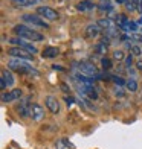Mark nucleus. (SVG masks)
Instances as JSON below:
<instances>
[{
	"instance_id": "f257e3e1",
	"label": "nucleus",
	"mask_w": 142,
	"mask_h": 149,
	"mask_svg": "<svg viewBox=\"0 0 142 149\" xmlns=\"http://www.w3.org/2000/svg\"><path fill=\"white\" fill-rule=\"evenodd\" d=\"M8 69L11 70H15L18 73H25V74H29V76H40V72L37 69L28 63L26 59H20V58H11L8 61Z\"/></svg>"
},
{
	"instance_id": "f03ea898",
	"label": "nucleus",
	"mask_w": 142,
	"mask_h": 149,
	"mask_svg": "<svg viewBox=\"0 0 142 149\" xmlns=\"http://www.w3.org/2000/svg\"><path fill=\"white\" fill-rule=\"evenodd\" d=\"M14 33L17 37L23 38V40H28V41H43V40H44L43 33L34 31V29L28 28V26H25V24L14 26Z\"/></svg>"
},
{
	"instance_id": "7ed1b4c3",
	"label": "nucleus",
	"mask_w": 142,
	"mask_h": 149,
	"mask_svg": "<svg viewBox=\"0 0 142 149\" xmlns=\"http://www.w3.org/2000/svg\"><path fill=\"white\" fill-rule=\"evenodd\" d=\"M22 18H23V22L29 23V24H32V26H37V28H44V29L49 28L47 22H46L44 18L40 17L38 14H25Z\"/></svg>"
},
{
	"instance_id": "20e7f679",
	"label": "nucleus",
	"mask_w": 142,
	"mask_h": 149,
	"mask_svg": "<svg viewBox=\"0 0 142 149\" xmlns=\"http://www.w3.org/2000/svg\"><path fill=\"white\" fill-rule=\"evenodd\" d=\"M8 55H11L12 58H20V59H26V61H31L34 59V55L31 52H28L23 47H9L8 49Z\"/></svg>"
},
{
	"instance_id": "39448f33",
	"label": "nucleus",
	"mask_w": 142,
	"mask_h": 149,
	"mask_svg": "<svg viewBox=\"0 0 142 149\" xmlns=\"http://www.w3.org/2000/svg\"><path fill=\"white\" fill-rule=\"evenodd\" d=\"M37 14L41 18H44V20H49V22L58 20V17H60L58 12L55 9L49 8V6H38V8H37Z\"/></svg>"
},
{
	"instance_id": "423d86ee",
	"label": "nucleus",
	"mask_w": 142,
	"mask_h": 149,
	"mask_svg": "<svg viewBox=\"0 0 142 149\" xmlns=\"http://www.w3.org/2000/svg\"><path fill=\"white\" fill-rule=\"evenodd\" d=\"M23 96V91L20 88H12L8 93L2 94V102L3 104H8V102H14V100H18L20 97Z\"/></svg>"
},
{
	"instance_id": "0eeeda50",
	"label": "nucleus",
	"mask_w": 142,
	"mask_h": 149,
	"mask_svg": "<svg viewBox=\"0 0 142 149\" xmlns=\"http://www.w3.org/2000/svg\"><path fill=\"white\" fill-rule=\"evenodd\" d=\"M31 117H32V120H41L44 117V108L38 104H32L31 105Z\"/></svg>"
},
{
	"instance_id": "6e6552de",
	"label": "nucleus",
	"mask_w": 142,
	"mask_h": 149,
	"mask_svg": "<svg viewBox=\"0 0 142 149\" xmlns=\"http://www.w3.org/2000/svg\"><path fill=\"white\" fill-rule=\"evenodd\" d=\"M44 104H46L47 110H49L51 113L57 114V113L60 111V104H58L57 97H53V96H46V99H44Z\"/></svg>"
},
{
	"instance_id": "1a4fd4ad",
	"label": "nucleus",
	"mask_w": 142,
	"mask_h": 149,
	"mask_svg": "<svg viewBox=\"0 0 142 149\" xmlns=\"http://www.w3.org/2000/svg\"><path fill=\"white\" fill-rule=\"evenodd\" d=\"M98 26L101 29H105L107 32H113L116 29V23H115L112 18H101L98 22Z\"/></svg>"
},
{
	"instance_id": "9d476101",
	"label": "nucleus",
	"mask_w": 142,
	"mask_h": 149,
	"mask_svg": "<svg viewBox=\"0 0 142 149\" xmlns=\"http://www.w3.org/2000/svg\"><path fill=\"white\" fill-rule=\"evenodd\" d=\"M99 32H101V28L98 26V23H90L86 28V37L87 38H96L99 35Z\"/></svg>"
},
{
	"instance_id": "9b49d317",
	"label": "nucleus",
	"mask_w": 142,
	"mask_h": 149,
	"mask_svg": "<svg viewBox=\"0 0 142 149\" xmlns=\"http://www.w3.org/2000/svg\"><path fill=\"white\" fill-rule=\"evenodd\" d=\"M79 93H83L84 96H87L89 99H93V100H96V99H98V93L95 91V88H93L92 85H81Z\"/></svg>"
},
{
	"instance_id": "f8f14e48",
	"label": "nucleus",
	"mask_w": 142,
	"mask_h": 149,
	"mask_svg": "<svg viewBox=\"0 0 142 149\" xmlns=\"http://www.w3.org/2000/svg\"><path fill=\"white\" fill-rule=\"evenodd\" d=\"M78 69H79V72H83L84 74H95V76H98V70H96V67L92 65V64L81 63V64L78 65Z\"/></svg>"
},
{
	"instance_id": "ddd939ff",
	"label": "nucleus",
	"mask_w": 142,
	"mask_h": 149,
	"mask_svg": "<svg viewBox=\"0 0 142 149\" xmlns=\"http://www.w3.org/2000/svg\"><path fill=\"white\" fill-rule=\"evenodd\" d=\"M17 111H18V114H20L22 117L31 116V105L28 104V100H23V102L17 107Z\"/></svg>"
},
{
	"instance_id": "4468645a",
	"label": "nucleus",
	"mask_w": 142,
	"mask_h": 149,
	"mask_svg": "<svg viewBox=\"0 0 142 149\" xmlns=\"http://www.w3.org/2000/svg\"><path fill=\"white\" fill-rule=\"evenodd\" d=\"M0 79H2L8 87H12V85H14V82H15V79H14V76H12V73H11L8 69L2 70V78H0Z\"/></svg>"
},
{
	"instance_id": "2eb2a0df",
	"label": "nucleus",
	"mask_w": 142,
	"mask_h": 149,
	"mask_svg": "<svg viewBox=\"0 0 142 149\" xmlns=\"http://www.w3.org/2000/svg\"><path fill=\"white\" fill-rule=\"evenodd\" d=\"M58 55H60L58 47H53V46L46 47V49L43 50V53H41L43 58H55V56H58Z\"/></svg>"
},
{
	"instance_id": "dca6fc26",
	"label": "nucleus",
	"mask_w": 142,
	"mask_h": 149,
	"mask_svg": "<svg viewBox=\"0 0 142 149\" xmlns=\"http://www.w3.org/2000/svg\"><path fill=\"white\" fill-rule=\"evenodd\" d=\"M77 8H78V11H90V9L95 8V5L92 2H89V0H83V2L78 3Z\"/></svg>"
},
{
	"instance_id": "f3484780",
	"label": "nucleus",
	"mask_w": 142,
	"mask_h": 149,
	"mask_svg": "<svg viewBox=\"0 0 142 149\" xmlns=\"http://www.w3.org/2000/svg\"><path fill=\"white\" fill-rule=\"evenodd\" d=\"M69 146H72V145L69 143V140H67V139H58L57 143H55V148L57 149H66V148H69Z\"/></svg>"
},
{
	"instance_id": "a211bd4d",
	"label": "nucleus",
	"mask_w": 142,
	"mask_h": 149,
	"mask_svg": "<svg viewBox=\"0 0 142 149\" xmlns=\"http://www.w3.org/2000/svg\"><path fill=\"white\" fill-rule=\"evenodd\" d=\"M11 2H14L18 6H34V5H37V0H11Z\"/></svg>"
},
{
	"instance_id": "6ab92c4d",
	"label": "nucleus",
	"mask_w": 142,
	"mask_h": 149,
	"mask_svg": "<svg viewBox=\"0 0 142 149\" xmlns=\"http://www.w3.org/2000/svg\"><path fill=\"white\" fill-rule=\"evenodd\" d=\"M98 9L99 11H112L113 6L109 3V0H103V2L98 3Z\"/></svg>"
},
{
	"instance_id": "aec40b11",
	"label": "nucleus",
	"mask_w": 142,
	"mask_h": 149,
	"mask_svg": "<svg viewBox=\"0 0 142 149\" xmlns=\"http://www.w3.org/2000/svg\"><path fill=\"white\" fill-rule=\"evenodd\" d=\"M125 87H127V90H130L131 93H134V91L138 90V82H136V79H128L127 84H125Z\"/></svg>"
},
{
	"instance_id": "412c9836",
	"label": "nucleus",
	"mask_w": 142,
	"mask_h": 149,
	"mask_svg": "<svg viewBox=\"0 0 142 149\" xmlns=\"http://www.w3.org/2000/svg\"><path fill=\"white\" fill-rule=\"evenodd\" d=\"M101 65H103L104 70H110L112 67H113V63H112L110 58H105V56H104L103 59H101Z\"/></svg>"
},
{
	"instance_id": "4be33fe9",
	"label": "nucleus",
	"mask_w": 142,
	"mask_h": 149,
	"mask_svg": "<svg viewBox=\"0 0 142 149\" xmlns=\"http://www.w3.org/2000/svg\"><path fill=\"white\" fill-rule=\"evenodd\" d=\"M122 29H124V31H127V32H134V31H138V24L134 23V22H128Z\"/></svg>"
},
{
	"instance_id": "5701e85b",
	"label": "nucleus",
	"mask_w": 142,
	"mask_h": 149,
	"mask_svg": "<svg viewBox=\"0 0 142 149\" xmlns=\"http://www.w3.org/2000/svg\"><path fill=\"white\" fill-rule=\"evenodd\" d=\"M125 56H127V55H125L122 50H115V52H113V58H115V59H118V61L125 59Z\"/></svg>"
},
{
	"instance_id": "b1692460",
	"label": "nucleus",
	"mask_w": 142,
	"mask_h": 149,
	"mask_svg": "<svg viewBox=\"0 0 142 149\" xmlns=\"http://www.w3.org/2000/svg\"><path fill=\"white\" fill-rule=\"evenodd\" d=\"M23 49H26V50H28V52H31L32 55H34V53H37V52H38V50H37V47H34V46H32V44H29L28 41L25 43V46H23Z\"/></svg>"
},
{
	"instance_id": "393cba45",
	"label": "nucleus",
	"mask_w": 142,
	"mask_h": 149,
	"mask_svg": "<svg viewBox=\"0 0 142 149\" xmlns=\"http://www.w3.org/2000/svg\"><path fill=\"white\" fill-rule=\"evenodd\" d=\"M134 3H136V2H133V0H128V2L125 3V8H127V11H134V9H138V6L136 5H134Z\"/></svg>"
},
{
	"instance_id": "a878e982",
	"label": "nucleus",
	"mask_w": 142,
	"mask_h": 149,
	"mask_svg": "<svg viewBox=\"0 0 142 149\" xmlns=\"http://www.w3.org/2000/svg\"><path fill=\"white\" fill-rule=\"evenodd\" d=\"M131 65H133V53H128V55L125 56V67L130 69Z\"/></svg>"
},
{
	"instance_id": "bb28decb",
	"label": "nucleus",
	"mask_w": 142,
	"mask_h": 149,
	"mask_svg": "<svg viewBox=\"0 0 142 149\" xmlns=\"http://www.w3.org/2000/svg\"><path fill=\"white\" fill-rule=\"evenodd\" d=\"M131 53H133V56H139L142 55V49L139 46H131Z\"/></svg>"
},
{
	"instance_id": "cd10ccee",
	"label": "nucleus",
	"mask_w": 142,
	"mask_h": 149,
	"mask_svg": "<svg viewBox=\"0 0 142 149\" xmlns=\"http://www.w3.org/2000/svg\"><path fill=\"white\" fill-rule=\"evenodd\" d=\"M95 50L99 52L101 55H103V53H105V52H107V46H104V44H101V43H99L96 47H95Z\"/></svg>"
},
{
	"instance_id": "c85d7f7f",
	"label": "nucleus",
	"mask_w": 142,
	"mask_h": 149,
	"mask_svg": "<svg viewBox=\"0 0 142 149\" xmlns=\"http://www.w3.org/2000/svg\"><path fill=\"white\" fill-rule=\"evenodd\" d=\"M112 79H113V82H115V84H118V85H124V84H127L124 79H121V78H118V76H112Z\"/></svg>"
},
{
	"instance_id": "c756f323",
	"label": "nucleus",
	"mask_w": 142,
	"mask_h": 149,
	"mask_svg": "<svg viewBox=\"0 0 142 149\" xmlns=\"http://www.w3.org/2000/svg\"><path fill=\"white\" fill-rule=\"evenodd\" d=\"M64 100H66V104H67V107H70L73 102H75V99H73V97H69V96H66L64 97Z\"/></svg>"
},
{
	"instance_id": "7c9ffc66",
	"label": "nucleus",
	"mask_w": 142,
	"mask_h": 149,
	"mask_svg": "<svg viewBox=\"0 0 142 149\" xmlns=\"http://www.w3.org/2000/svg\"><path fill=\"white\" fill-rule=\"evenodd\" d=\"M131 40H136V41H142V35H139V33H131Z\"/></svg>"
},
{
	"instance_id": "2f4dec72",
	"label": "nucleus",
	"mask_w": 142,
	"mask_h": 149,
	"mask_svg": "<svg viewBox=\"0 0 142 149\" xmlns=\"http://www.w3.org/2000/svg\"><path fill=\"white\" fill-rule=\"evenodd\" d=\"M136 69L138 70H142V59H138L136 61Z\"/></svg>"
},
{
	"instance_id": "473e14b6",
	"label": "nucleus",
	"mask_w": 142,
	"mask_h": 149,
	"mask_svg": "<svg viewBox=\"0 0 142 149\" xmlns=\"http://www.w3.org/2000/svg\"><path fill=\"white\" fill-rule=\"evenodd\" d=\"M115 2H116L118 5H125V3L128 2V0H115Z\"/></svg>"
},
{
	"instance_id": "72a5a7b5",
	"label": "nucleus",
	"mask_w": 142,
	"mask_h": 149,
	"mask_svg": "<svg viewBox=\"0 0 142 149\" xmlns=\"http://www.w3.org/2000/svg\"><path fill=\"white\" fill-rule=\"evenodd\" d=\"M138 11H139L141 14H142V0H141V2L138 3Z\"/></svg>"
},
{
	"instance_id": "f704fd0d",
	"label": "nucleus",
	"mask_w": 142,
	"mask_h": 149,
	"mask_svg": "<svg viewBox=\"0 0 142 149\" xmlns=\"http://www.w3.org/2000/svg\"><path fill=\"white\" fill-rule=\"evenodd\" d=\"M52 69H53V70H63L61 67H60V65H57V64H55V65H52Z\"/></svg>"
},
{
	"instance_id": "c9c22d12",
	"label": "nucleus",
	"mask_w": 142,
	"mask_h": 149,
	"mask_svg": "<svg viewBox=\"0 0 142 149\" xmlns=\"http://www.w3.org/2000/svg\"><path fill=\"white\" fill-rule=\"evenodd\" d=\"M133 2H136V3H139V2H141V0H133Z\"/></svg>"
},
{
	"instance_id": "e433bc0d",
	"label": "nucleus",
	"mask_w": 142,
	"mask_h": 149,
	"mask_svg": "<svg viewBox=\"0 0 142 149\" xmlns=\"http://www.w3.org/2000/svg\"><path fill=\"white\" fill-rule=\"evenodd\" d=\"M141 31H142V29H141Z\"/></svg>"
}]
</instances>
